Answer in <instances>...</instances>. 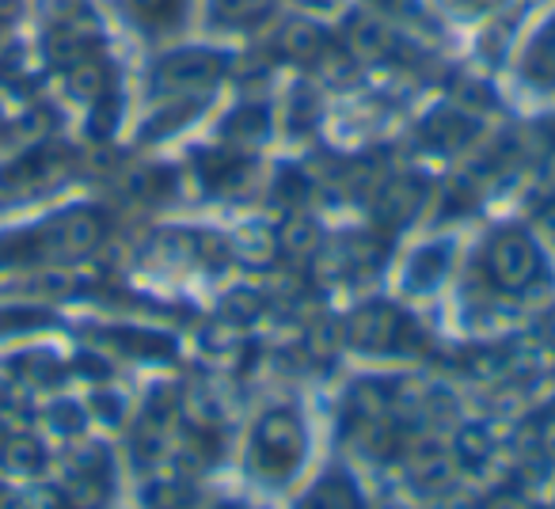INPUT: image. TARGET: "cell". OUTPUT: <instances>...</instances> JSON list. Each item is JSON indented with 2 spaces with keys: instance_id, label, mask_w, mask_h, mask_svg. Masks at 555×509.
Returning a JSON list of instances; mask_svg holds the SVG:
<instances>
[{
  "instance_id": "1",
  "label": "cell",
  "mask_w": 555,
  "mask_h": 509,
  "mask_svg": "<svg viewBox=\"0 0 555 509\" xmlns=\"http://www.w3.org/2000/svg\"><path fill=\"white\" fill-rule=\"evenodd\" d=\"M301 448H305V433L297 426V418L286 415V410L267 415L259 422V430H255V460L274 479L294 471V464L301 460Z\"/></svg>"
},
{
  "instance_id": "2",
  "label": "cell",
  "mask_w": 555,
  "mask_h": 509,
  "mask_svg": "<svg viewBox=\"0 0 555 509\" xmlns=\"http://www.w3.org/2000/svg\"><path fill=\"white\" fill-rule=\"evenodd\" d=\"M487 271H491V278L502 289L517 293V289H525L540 274V255L525 232H502L487 247Z\"/></svg>"
},
{
  "instance_id": "3",
  "label": "cell",
  "mask_w": 555,
  "mask_h": 509,
  "mask_svg": "<svg viewBox=\"0 0 555 509\" xmlns=\"http://www.w3.org/2000/svg\"><path fill=\"white\" fill-rule=\"evenodd\" d=\"M347 339L362 350H403L415 339V327L392 304H365L347 327Z\"/></svg>"
},
{
  "instance_id": "4",
  "label": "cell",
  "mask_w": 555,
  "mask_h": 509,
  "mask_svg": "<svg viewBox=\"0 0 555 509\" xmlns=\"http://www.w3.org/2000/svg\"><path fill=\"white\" fill-rule=\"evenodd\" d=\"M103 236V221L88 209L80 213H65L62 221L47 224L39 232V239L31 244V251L50 255V259H77V255H88Z\"/></svg>"
},
{
  "instance_id": "5",
  "label": "cell",
  "mask_w": 555,
  "mask_h": 509,
  "mask_svg": "<svg viewBox=\"0 0 555 509\" xmlns=\"http://www.w3.org/2000/svg\"><path fill=\"white\" fill-rule=\"evenodd\" d=\"M221 57L206 54V50H183V54H171L156 65V84L160 88H202L214 84L221 77Z\"/></svg>"
},
{
  "instance_id": "6",
  "label": "cell",
  "mask_w": 555,
  "mask_h": 509,
  "mask_svg": "<svg viewBox=\"0 0 555 509\" xmlns=\"http://www.w3.org/2000/svg\"><path fill=\"white\" fill-rule=\"evenodd\" d=\"M423 194H426V186L418 183V179H392V183L377 194V209H373V213H377V221L385 224V229H396V224H403L415 213Z\"/></svg>"
},
{
  "instance_id": "7",
  "label": "cell",
  "mask_w": 555,
  "mask_h": 509,
  "mask_svg": "<svg viewBox=\"0 0 555 509\" xmlns=\"http://www.w3.org/2000/svg\"><path fill=\"white\" fill-rule=\"evenodd\" d=\"M278 47L286 50L297 62H324V54L332 50V42L324 39V31L312 24H289L286 31L278 35Z\"/></svg>"
},
{
  "instance_id": "8",
  "label": "cell",
  "mask_w": 555,
  "mask_h": 509,
  "mask_svg": "<svg viewBox=\"0 0 555 509\" xmlns=\"http://www.w3.org/2000/svg\"><path fill=\"white\" fill-rule=\"evenodd\" d=\"M350 47L362 57H388L396 50V35L385 24L370 16H354L350 19Z\"/></svg>"
},
{
  "instance_id": "9",
  "label": "cell",
  "mask_w": 555,
  "mask_h": 509,
  "mask_svg": "<svg viewBox=\"0 0 555 509\" xmlns=\"http://www.w3.org/2000/svg\"><path fill=\"white\" fill-rule=\"evenodd\" d=\"M423 133L441 148H461L464 141L476 133V122L468 115H456V110H441V115H430L423 126Z\"/></svg>"
},
{
  "instance_id": "10",
  "label": "cell",
  "mask_w": 555,
  "mask_h": 509,
  "mask_svg": "<svg viewBox=\"0 0 555 509\" xmlns=\"http://www.w3.org/2000/svg\"><path fill=\"white\" fill-rule=\"evenodd\" d=\"M69 88H73V95H80V100H103L107 88H111L107 62H100V57L88 54L85 62L69 65Z\"/></svg>"
},
{
  "instance_id": "11",
  "label": "cell",
  "mask_w": 555,
  "mask_h": 509,
  "mask_svg": "<svg viewBox=\"0 0 555 509\" xmlns=\"http://www.w3.org/2000/svg\"><path fill=\"white\" fill-rule=\"evenodd\" d=\"M214 4V19L229 27H247L259 24L274 12V0H209Z\"/></svg>"
},
{
  "instance_id": "12",
  "label": "cell",
  "mask_w": 555,
  "mask_h": 509,
  "mask_svg": "<svg viewBox=\"0 0 555 509\" xmlns=\"http://www.w3.org/2000/svg\"><path fill=\"white\" fill-rule=\"evenodd\" d=\"M446 263H449V247H423L408 266V286L411 289L438 286V278L446 274Z\"/></svg>"
},
{
  "instance_id": "13",
  "label": "cell",
  "mask_w": 555,
  "mask_h": 509,
  "mask_svg": "<svg viewBox=\"0 0 555 509\" xmlns=\"http://www.w3.org/2000/svg\"><path fill=\"white\" fill-rule=\"evenodd\" d=\"M301 509H362V506H358V494L347 479H324V483L305 498Z\"/></svg>"
},
{
  "instance_id": "14",
  "label": "cell",
  "mask_w": 555,
  "mask_h": 509,
  "mask_svg": "<svg viewBox=\"0 0 555 509\" xmlns=\"http://www.w3.org/2000/svg\"><path fill=\"white\" fill-rule=\"evenodd\" d=\"M130 12L149 27H168L179 19V9H183V0H126Z\"/></svg>"
},
{
  "instance_id": "15",
  "label": "cell",
  "mask_w": 555,
  "mask_h": 509,
  "mask_svg": "<svg viewBox=\"0 0 555 509\" xmlns=\"http://www.w3.org/2000/svg\"><path fill=\"white\" fill-rule=\"evenodd\" d=\"M529 73L537 80H555V24L532 42L529 50Z\"/></svg>"
},
{
  "instance_id": "16",
  "label": "cell",
  "mask_w": 555,
  "mask_h": 509,
  "mask_svg": "<svg viewBox=\"0 0 555 509\" xmlns=\"http://www.w3.org/2000/svg\"><path fill=\"white\" fill-rule=\"evenodd\" d=\"M229 138H236V141L267 138V110H255V107L236 110V115H232V122H229Z\"/></svg>"
},
{
  "instance_id": "17",
  "label": "cell",
  "mask_w": 555,
  "mask_h": 509,
  "mask_svg": "<svg viewBox=\"0 0 555 509\" xmlns=\"http://www.w3.org/2000/svg\"><path fill=\"white\" fill-rule=\"evenodd\" d=\"M4 460H9V468H16V471H39L42 468V448L35 445V441H12Z\"/></svg>"
},
{
  "instance_id": "18",
  "label": "cell",
  "mask_w": 555,
  "mask_h": 509,
  "mask_svg": "<svg viewBox=\"0 0 555 509\" xmlns=\"http://www.w3.org/2000/svg\"><path fill=\"white\" fill-rule=\"evenodd\" d=\"M39 324H50V316H47V312H31V309L0 312V335L27 331V327H39Z\"/></svg>"
},
{
  "instance_id": "19",
  "label": "cell",
  "mask_w": 555,
  "mask_h": 509,
  "mask_svg": "<svg viewBox=\"0 0 555 509\" xmlns=\"http://www.w3.org/2000/svg\"><path fill=\"white\" fill-rule=\"evenodd\" d=\"M461 448H464V456H472V464H479V460H487V456H491V445H487L483 430H468V433H464Z\"/></svg>"
},
{
  "instance_id": "20",
  "label": "cell",
  "mask_w": 555,
  "mask_h": 509,
  "mask_svg": "<svg viewBox=\"0 0 555 509\" xmlns=\"http://www.w3.org/2000/svg\"><path fill=\"white\" fill-rule=\"evenodd\" d=\"M115 110H118V103L111 100V95H103V103L95 107V122H92L95 138H107L111 133V126H115Z\"/></svg>"
},
{
  "instance_id": "21",
  "label": "cell",
  "mask_w": 555,
  "mask_h": 509,
  "mask_svg": "<svg viewBox=\"0 0 555 509\" xmlns=\"http://www.w3.org/2000/svg\"><path fill=\"white\" fill-rule=\"evenodd\" d=\"M282 244H286L289 251H305V247L312 244V229H309V224H294V229L286 232V239H282Z\"/></svg>"
},
{
  "instance_id": "22",
  "label": "cell",
  "mask_w": 555,
  "mask_h": 509,
  "mask_svg": "<svg viewBox=\"0 0 555 509\" xmlns=\"http://www.w3.org/2000/svg\"><path fill=\"white\" fill-rule=\"evenodd\" d=\"M380 9L388 12H400V16H408V12H415V0H377Z\"/></svg>"
},
{
  "instance_id": "23",
  "label": "cell",
  "mask_w": 555,
  "mask_h": 509,
  "mask_svg": "<svg viewBox=\"0 0 555 509\" xmlns=\"http://www.w3.org/2000/svg\"><path fill=\"white\" fill-rule=\"evenodd\" d=\"M20 12V0H0V19H12Z\"/></svg>"
},
{
  "instance_id": "24",
  "label": "cell",
  "mask_w": 555,
  "mask_h": 509,
  "mask_svg": "<svg viewBox=\"0 0 555 509\" xmlns=\"http://www.w3.org/2000/svg\"><path fill=\"white\" fill-rule=\"evenodd\" d=\"M499 509H521V501H514V498H502V501H494Z\"/></svg>"
},
{
  "instance_id": "25",
  "label": "cell",
  "mask_w": 555,
  "mask_h": 509,
  "mask_svg": "<svg viewBox=\"0 0 555 509\" xmlns=\"http://www.w3.org/2000/svg\"><path fill=\"white\" fill-rule=\"evenodd\" d=\"M301 4H320V9H327V4H335V0H301Z\"/></svg>"
},
{
  "instance_id": "26",
  "label": "cell",
  "mask_w": 555,
  "mask_h": 509,
  "mask_svg": "<svg viewBox=\"0 0 555 509\" xmlns=\"http://www.w3.org/2000/svg\"><path fill=\"white\" fill-rule=\"evenodd\" d=\"M0 126H4V122H0Z\"/></svg>"
}]
</instances>
